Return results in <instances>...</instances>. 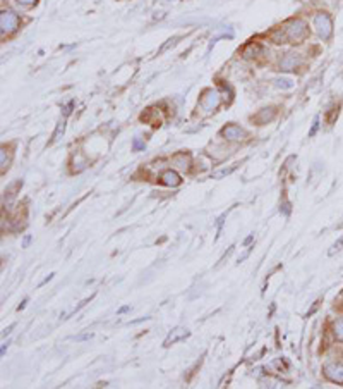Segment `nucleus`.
<instances>
[{
    "instance_id": "obj_15",
    "label": "nucleus",
    "mask_w": 343,
    "mask_h": 389,
    "mask_svg": "<svg viewBox=\"0 0 343 389\" xmlns=\"http://www.w3.org/2000/svg\"><path fill=\"white\" fill-rule=\"evenodd\" d=\"M233 171H235V166H233V167H230V169H223V171L216 172V174H215V178H216V179H220V178H223V176H227V174H230V172H233Z\"/></svg>"
},
{
    "instance_id": "obj_5",
    "label": "nucleus",
    "mask_w": 343,
    "mask_h": 389,
    "mask_svg": "<svg viewBox=\"0 0 343 389\" xmlns=\"http://www.w3.org/2000/svg\"><path fill=\"white\" fill-rule=\"evenodd\" d=\"M220 102H221L220 93H218V91H213V90H208L203 93V98H201V107H203L204 110H215V109H218Z\"/></svg>"
},
{
    "instance_id": "obj_17",
    "label": "nucleus",
    "mask_w": 343,
    "mask_h": 389,
    "mask_svg": "<svg viewBox=\"0 0 343 389\" xmlns=\"http://www.w3.org/2000/svg\"><path fill=\"white\" fill-rule=\"evenodd\" d=\"M278 86H283V88H290L292 86V83L288 81V79H278Z\"/></svg>"
},
{
    "instance_id": "obj_21",
    "label": "nucleus",
    "mask_w": 343,
    "mask_h": 389,
    "mask_svg": "<svg viewBox=\"0 0 343 389\" xmlns=\"http://www.w3.org/2000/svg\"><path fill=\"white\" fill-rule=\"evenodd\" d=\"M283 214L285 215L290 214V203H283Z\"/></svg>"
},
{
    "instance_id": "obj_22",
    "label": "nucleus",
    "mask_w": 343,
    "mask_h": 389,
    "mask_svg": "<svg viewBox=\"0 0 343 389\" xmlns=\"http://www.w3.org/2000/svg\"><path fill=\"white\" fill-rule=\"evenodd\" d=\"M30 243H31V236L28 234L26 238H24V248H28V244H30Z\"/></svg>"
},
{
    "instance_id": "obj_11",
    "label": "nucleus",
    "mask_w": 343,
    "mask_h": 389,
    "mask_svg": "<svg viewBox=\"0 0 343 389\" xmlns=\"http://www.w3.org/2000/svg\"><path fill=\"white\" fill-rule=\"evenodd\" d=\"M261 52H263V47H261L259 43H251V45H247L244 49V57L245 59L256 57V55H259Z\"/></svg>"
},
{
    "instance_id": "obj_20",
    "label": "nucleus",
    "mask_w": 343,
    "mask_h": 389,
    "mask_svg": "<svg viewBox=\"0 0 343 389\" xmlns=\"http://www.w3.org/2000/svg\"><path fill=\"white\" fill-rule=\"evenodd\" d=\"M317 124H319V122H317V119H316V121H314V124H312V129L309 131V136H314V135H316V131H317Z\"/></svg>"
},
{
    "instance_id": "obj_10",
    "label": "nucleus",
    "mask_w": 343,
    "mask_h": 389,
    "mask_svg": "<svg viewBox=\"0 0 343 389\" xmlns=\"http://www.w3.org/2000/svg\"><path fill=\"white\" fill-rule=\"evenodd\" d=\"M274 115H276V110H274L273 107H269V109H263L257 115H254L252 119L257 124H268L269 121H273Z\"/></svg>"
},
{
    "instance_id": "obj_16",
    "label": "nucleus",
    "mask_w": 343,
    "mask_h": 389,
    "mask_svg": "<svg viewBox=\"0 0 343 389\" xmlns=\"http://www.w3.org/2000/svg\"><path fill=\"white\" fill-rule=\"evenodd\" d=\"M64 127H66V124H64V121L59 124V127H57V131H55V135H54V140H59V136H60V133H64Z\"/></svg>"
},
{
    "instance_id": "obj_12",
    "label": "nucleus",
    "mask_w": 343,
    "mask_h": 389,
    "mask_svg": "<svg viewBox=\"0 0 343 389\" xmlns=\"http://www.w3.org/2000/svg\"><path fill=\"white\" fill-rule=\"evenodd\" d=\"M173 164H175V167H179V169H189V164H191V159H189V155L185 154H179L173 157Z\"/></svg>"
},
{
    "instance_id": "obj_19",
    "label": "nucleus",
    "mask_w": 343,
    "mask_h": 389,
    "mask_svg": "<svg viewBox=\"0 0 343 389\" xmlns=\"http://www.w3.org/2000/svg\"><path fill=\"white\" fill-rule=\"evenodd\" d=\"M21 6H26V7H30V6H35L36 4V0H18Z\"/></svg>"
},
{
    "instance_id": "obj_7",
    "label": "nucleus",
    "mask_w": 343,
    "mask_h": 389,
    "mask_svg": "<svg viewBox=\"0 0 343 389\" xmlns=\"http://www.w3.org/2000/svg\"><path fill=\"white\" fill-rule=\"evenodd\" d=\"M300 64V57L297 54H286L280 61V69L281 71H293Z\"/></svg>"
},
{
    "instance_id": "obj_9",
    "label": "nucleus",
    "mask_w": 343,
    "mask_h": 389,
    "mask_svg": "<svg viewBox=\"0 0 343 389\" xmlns=\"http://www.w3.org/2000/svg\"><path fill=\"white\" fill-rule=\"evenodd\" d=\"M189 334H191V332H189L187 329H184V327H177V329H173V331L170 332V334H168V338L165 339V346H170V344L177 343V341L185 339Z\"/></svg>"
},
{
    "instance_id": "obj_6",
    "label": "nucleus",
    "mask_w": 343,
    "mask_h": 389,
    "mask_svg": "<svg viewBox=\"0 0 343 389\" xmlns=\"http://www.w3.org/2000/svg\"><path fill=\"white\" fill-rule=\"evenodd\" d=\"M221 136H225V138L230 140V142H240V140H244L247 135H245V131L242 129L240 126L230 124V126H225L223 129H221Z\"/></svg>"
},
{
    "instance_id": "obj_18",
    "label": "nucleus",
    "mask_w": 343,
    "mask_h": 389,
    "mask_svg": "<svg viewBox=\"0 0 343 389\" xmlns=\"http://www.w3.org/2000/svg\"><path fill=\"white\" fill-rule=\"evenodd\" d=\"M143 148H144V143L141 142L139 138H136L134 140V150H143Z\"/></svg>"
},
{
    "instance_id": "obj_2",
    "label": "nucleus",
    "mask_w": 343,
    "mask_h": 389,
    "mask_svg": "<svg viewBox=\"0 0 343 389\" xmlns=\"http://www.w3.org/2000/svg\"><path fill=\"white\" fill-rule=\"evenodd\" d=\"M0 28H2V37L12 35L19 28V16L12 11H2L0 14Z\"/></svg>"
},
{
    "instance_id": "obj_1",
    "label": "nucleus",
    "mask_w": 343,
    "mask_h": 389,
    "mask_svg": "<svg viewBox=\"0 0 343 389\" xmlns=\"http://www.w3.org/2000/svg\"><path fill=\"white\" fill-rule=\"evenodd\" d=\"M281 33H283L285 43L286 42L298 43L307 37L309 30H307V25H305L302 19H293V21H290L285 28H281Z\"/></svg>"
},
{
    "instance_id": "obj_8",
    "label": "nucleus",
    "mask_w": 343,
    "mask_h": 389,
    "mask_svg": "<svg viewBox=\"0 0 343 389\" xmlns=\"http://www.w3.org/2000/svg\"><path fill=\"white\" fill-rule=\"evenodd\" d=\"M160 183L165 184V186H179L180 183H182V179H180V176L177 174L175 171H165L163 174L160 176Z\"/></svg>"
},
{
    "instance_id": "obj_3",
    "label": "nucleus",
    "mask_w": 343,
    "mask_h": 389,
    "mask_svg": "<svg viewBox=\"0 0 343 389\" xmlns=\"http://www.w3.org/2000/svg\"><path fill=\"white\" fill-rule=\"evenodd\" d=\"M314 28H316L317 35L322 38V40H328L329 37H331L333 33V21L331 18H329L326 13L322 14H317L316 18H314Z\"/></svg>"
},
{
    "instance_id": "obj_14",
    "label": "nucleus",
    "mask_w": 343,
    "mask_h": 389,
    "mask_svg": "<svg viewBox=\"0 0 343 389\" xmlns=\"http://www.w3.org/2000/svg\"><path fill=\"white\" fill-rule=\"evenodd\" d=\"M0 157H2V172H6V169H9L11 159H7L6 150H2V154H0Z\"/></svg>"
},
{
    "instance_id": "obj_4",
    "label": "nucleus",
    "mask_w": 343,
    "mask_h": 389,
    "mask_svg": "<svg viewBox=\"0 0 343 389\" xmlns=\"http://www.w3.org/2000/svg\"><path fill=\"white\" fill-rule=\"evenodd\" d=\"M322 372H324L326 379H329L331 382H336V384H341L343 386V365L341 363H326L324 368H322Z\"/></svg>"
},
{
    "instance_id": "obj_13",
    "label": "nucleus",
    "mask_w": 343,
    "mask_h": 389,
    "mask_svg": "<svg viewBox=\"0 0 343 389\" xmlns=\"http://www.w3.org/2000/svg\"><path fill=\"white\" fill-rule=\"evenodd\" d=\"M333 332H334V336H336L338 341H343V319H340V320H336V322H334Z\"/></svg>"
},
{
    "instance_id": "obj_23",
    "label": "nucleus",
    "mask_w": 343,
    "mask_h": 389,
    "mask_svg": "<svg viewBox=\"0 0 343 389\" xmlns=\"http://www.w3.org/2000/svg\"><path fill=\"white\" fill-rule=\"evenodd\" d=\"M252 239H254V234H251V236H247V239H245V241H244V244H249V243H251V241H252Z\"/></svg>"
}]
</instances>
